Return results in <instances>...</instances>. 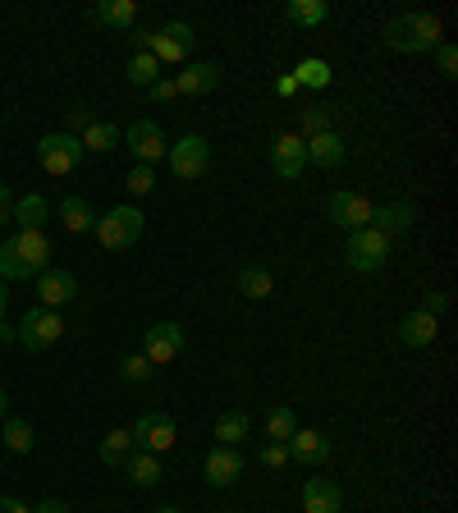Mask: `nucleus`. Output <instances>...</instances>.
<instances>
[{
  "instance_id": "9d476101",
  "label": "nucleus",
  "mask_w": 458,
  "mask_h": 513,
  "mask_svg": "<svg viewBox=\"0 0 458 513\" xmlns=\"http://www.w3.org/2000/svg\"><path fill=\"white\" fill-rule=\"evenodd\" d=\"M179 353H184V326H179V321H156V326L142 335V358L152 362V367L175 362Z\"/></svg>"
},
{
  "instance_id": "b1692460",
  "label": "nucleus",
  "mask_w": 458,
  "mask_h": 513,
  "mask_svg": "<svg viewBox=\"0 0 458 513\" xmlns=\"http://www.w3.org/2000/svg\"><path fill=\"white\" fill-rule=\"evenodd\" d=\"M284 19L294 23V28H321L330 19V5L326 0H289L284 5Z\"/></svg>"
},
{
  "instance_id": "37998d69",
  "label": "nucleus",
  "mask_w": 458,
  "mask_h": 513,
  "mask_svg": "<svg viewBox=\"0 0 458 513\" xmlns=\"http://www.w3.org/2000/svg\"><path fill=\"white\" fill-rule=\"evenodd\" d=\"M275 97H284V101H289V97H298V83H294V74H280V78H275Z\"/></svg>"
},
{
  "instance_id": "f8f14e48",
  "label": "nucleus",
  "mask_w": 458,
  "mask_h": 513,
  "mask_svg": "<svg viewBox=\"0 0 458 513\" xmlns=\"http://www.w3.org/2000/svg\"><path fill=\"white\" fill-rule=\"evenodd\" d=\"M326 211H330V220H335L339 230H362V225H371V202L362 193H349V188H339V193H330V202H326Z\"/></svg>"
},
{
  "instance_id": "c756f323",
  "label": "nucleus",
  "mask_w": 458,
  "mask_h": 513,
  "mask_svg": "<svg viewBox=\"0 0 458 513\" xmlns=\"http://www.w3.org/2000/svg\"><path fill=\"white\" fill-rule=\"evenodd\" d=\"M60 220H65L69 234H88L92 225H97V216H92V207L83 197H65V202H60Z\"/></svg>"
},
{
  "instance_id": "de8ad7c7",
  "label": "nucleus",
  "mask_w": 458,
  "mask_h": 513,
  "mask_svg": "<svg viewBox=\"0 0 458 513\" xmlns=\"http://www.w3.org/2000/svg\"><path fill=\"white\" fill-rule=\"evenodd\" d=\"M0 344H14V326H5V321H0Z\"/></svg>"
},
{
  "instance_id": "423d86ee",
  "label": "nucleus",
  "mask_w": 458,
  "mask_h": 513,
  "mask_svg": "<svg viewBox=\"0 0 458 513\" xmlns=\"http://www.w3.org/2000/svg\"><path fill=\"white\" fill-rule=\"evenodd\" d=\"M37 161H42V170L46 175H55V179H65V175H74L78 165H83V142L74 138V133H46L42 142H37Z\"/></svg>"
},
{
  "instance_id": "6e6552de",
  "label": "nucleus",
  "mask_w": 458,
  "mask_h": 513,
  "mask_svg": "<svg viewBox=\"0 0 458 513\" xmlns=\"http://www.w3.org/2000/svg\"><path fill=\"white\" fill-rule=\"evenodd\" d=\"M129 431H133V445L147 449V454H156V459H161V454H170V449H175V440H179L175 417H170V413H142Z\"/></svg>"
},
{
  "instance_id": "49530a36",
  "label": "nucleus",
  "mask_w": 458,
  "mask_h": 513,
  "mask_svg": "<svg viewBox=\"0 0 458 513\" xmlns=\"http://www.w3.org/2000/svg\"><path fill=\"white\" fill-rule=\"evenodd\" d=\"M5 307H10V284L0 280V321H5Z\"/></svg>"
},
{
  "instance_id": "39448f33",
  "label": "nucleus",
  "mask_w": 458,
  "mask_h": 513,
  "mask_svg": "<svg viewBox=\"0 0 458 513\" xmlns=\"http://www.w3.org/2000/svg\"><path fill=\"white\" fill-rule=\"evenodd\" d=\"M390 248H394V243L385 239L381 230L362 225V230L349 234V243H344V257H349V266L358 275H371V271H381V266L390 262Z\"/></svg>"
},
{
  "instance_id": "72a5a7b5",
  "label": "nucleus",
  "mask_w": 458,
  "mask_h": 513,
  "mask_svg": "<svg viewBox=\"0 0 458 513\" xmlns=\"http://www.w3.org/2000/svg\"><path fill=\"white\" fill-rule=\"evenodd\" d=\"M298 431V417L289 404H275L271 413H266V436L275 440V445H289V436Z\"/></svg>"
},
{
  "instance_id": "a878e982",
  "label": "nucleus",
  "mask_w": 458,
  "mask_h": 513,
  "mask_svg": "<svg viewBox=\"0 0 458 513\" xmlns=\"http://www.w3.org/2000/svg\"><path fill=\"white\" fill-rule=\"evenodd\" d=\"M129 454H133V431L129 426H115V431L101 436V463H106V468H124Z\"/></svg>"
},
{
  "instance_id": "a211bd4d",
  "label": "nucleus",
  "mask_w": 458,
  "mask_h": 513,
  "mask_svg": "<svg viewBox=\"0 0 458 513\" xmlns=\"http://www.w3.org/2000/svg\"><path fill=\"white\" fill-rule=\"evenodd\" d=\"M371 230H381L385 239H399V234L413 230V202H385V207L371 211Z\"/></svg>"
},
{
  "instance_id": "f257e3e1",
  "label": "nucleus",
  "mask_w": 458,
  "mask_h": 513,
  "mask_svg": "<svg viewBox=\"0 0 458 513\" xmlns=\"http://www.w3.org/2000/svg\"><path fill=\"white\" fill-rule=\"evenodd\" d=\"M51 266V239L46 230H19L14 239L0 243V280H28V275H42Z\"/></svg>"
},
{
  "instance_id": "dca6fc26",
  "label": "nucleus",
  "mask_w": 458,
  "mask_h": 513,
  "mask_svg": "<svg viewBox=\"0 0 458 513\" xmlns=\"http://www.w3.org/2000/svg\"><path fill=\"white\" fill-rule=\"evenodd\" d=\"M289 463H298V468H312L317 472L321 463L330 459V440L321 436V431H303V426H298L294 436H289Z\"/></svg>"
},
{
  "instance_id": "4be33fe9",
  "label": "nucleus",
  "mask_w": 458,
  "mask_h": 513,
  "mask_svg": "<svg viewBox=\"0 0 458 513\" xmlns=\"http://www.w3.org/2000/svg\"><path fill=\"white\" fill-rule=\"evenodd\" d=\"M124 472H129V481L138 486V491H152L156 481H161V459H156V454H147V449L133 445V454L124 459Z\"/></svg>"
},
{
  "instance_id": "412c9836",
  "label": "nucleus",
  "mask_w": 458,
  "mask_h": 513,
  "mask_svg": "<svg viewBox=\"0 0 458 513\" xmlns=\"http://www.w3.org/2000/svg\"><path fill=\"white\" fill-rule=\"evenodd\" d=\"M344 156H349V147H344V138H339L335 129L317 133V138H307V161L321 165V170H335V165H344Z\"/></svg>"
},
{
  "instance_id": "20e7f679",
  "label": "nucleus",
  "mask_w": 458,
  "mask_h": 513,
  "mask_svg": "<svg viewBox=\"0 0 458 513\" xmlns=\"http://www.w3.org/2000/svg\"><path fill=\"white\" fill-rule=\"evenodd\" d=\"M65 339V317L60 312H51V307H28L19 321V330H14V344H23L28 353H46L51 344H60Z\"/></svg>"
},
{
  "instance_id": "09e8293b",
  "label": "nucleus",
  "mask_w": 458,
  "mask_h": 513,
  "mask_svg": "<svg viewBox=\"0 0 458 513\" xmlns=\"http://www.w3.org/2000/svg\"><path fill=\"white\" fill-rule=\"evenodd\" d=\"M5 413H10V399H5V390H0V422H5Z\"/></svg>"
},
{
  "instance_id": "7ed1b4c3",
  "label": "nucleus",
  "mask_w": 458,
  "mask_h": 513,
  "mask_svg": "<svg viewBox=\"0 0 458 513\" xmlns=\"http://www.w3.org/2000/svg\"><path fill=\"white\" fill-rule=\"evenodd\" d=\"M142 230H147V216L138 207H115L106 216H97V225H92V234H97V243L106 252H129L142 239Z\"/></svg>"
},
{
  "instance_id": "aec40b11",
  "label": "nucleus",
  "mask_w": 458,
  "mask_h": 513,
  "mask_svg": "<svg viewBox=\"0 0 458 513\" xmlns=\"http://www.w3.org/2000/svg\"><path fill=\"white\" fill-rule=\"evenodd\" d=\"M220 88V69L216 65H184V74H175L179 97H207Z\"/></svg>"
},
{
  "instance_id": "79ce46f5",
  "label": "nucleus",
  "mask_w": 458,
  "mask_h": 513,
  "mask_svg": "<svg viewBox=\"0 0 458 513\" xmlns=\"http://www.w3.org/2000/svg\"><path fill=\"white\" fill-rule=\"evenodd\" d=\"M10 220H14V197H10V188L0 184V230H5Z\"/></svg>"
},
{
  "instance_id": "c85d7f7f",
  "label": "nucleus",
  "mask_w": 458,
  "mask_h": 513,
  "mask_svg": "<svg viewBox=\"0 0 458 513\" xmlns=\"http://www.w3.org/2000/svg\"><path fill=\"white\" fill-rule=\"evenodd\" d=\"M124 74H129V83L133 88H152L156 78H161V60H156L152 51H133V60H129V69H124Z\"/></svg>"
},
{
  "instance_id": "a18cd8bd",
  "label": "nucleus",
  "mask_w": 458,
  "mask_h": 513,
  "mask_svg": "<svg viewBox=\"0 0 458 513\" xmlns=\"http://www.w3.org/2000/svg\"><path fill=\"white\" fill-rule=\"evenodd\" d=\"M33 513H69V504H60V500H42Z\"/></svg>"
},
{
  "instance_id": "8fccbe9b",
  "label": "nucleus",
  "mask_w": 458,
  "mask_h": 513,
  "mask_svg": "<svg viewBox=\"0 0 458 513\" xmlns=\"http://www.w3.org/2000/svg\"><path fill=\"white\" fill-rule=\"evenodd\" d=\"M156 513H184V509H175V504H161V509H156Z\"/></svg>"
},
{
  "instance_id": "cd10ccee",
  "label": "nucleus",
  "mask_w": 458,
  "mask_h": 513,
  "mask_svg": "<svg viewBox=\"0 0 458 513\" xmlns=\"http://www.w3.org/2000/svg\"><path fill=\"white\" fill-rule=\"evenodd\" d=\"M120 138L124 133L115 129V124H106V120H92L88 129H83V152H115V147H120Z\"/></svg>"
},
{
  "instance_id": "2f4dec72",
  "label": "nucleus",
  "mask_w": 458,
  "mask_h": 513,
  "mask_svg": "<svg viewBox=\"0 0 458 513\" xmlns=\"http://www.w3.org/2000/svg\"><path fill=\"white\" fill-rule=\"evenodd\" d=\"M330 78H335V74H330V65H326V60H317V55H307L303 65L294 69V83H298V88H312V92H326Z\"/></svg>"
},
{
  "instance_id": "f3484780",
  "label": "nucleus",
  "mask_w": 458,
  "mask_h": 513,
  "mask_svg": "<svg viewBox=\"0 0 458 513\" xmlns=\"http://www.w3.org/2000/svg\"><path fill=\"white\" fill-rule=\"evenodd\" d=\"M436 335H440V321L431 317V312H422V307H417V312H408V317L394 326V339H399L404 349H431V344H436Z\"/></svg>"
},
{
  "instance_id": "a19ab883",
  "label": "nucleus",
  "mask_w": 458,
  "mask_h": 513,
  "mask_svg": "<svg viewBox=\"0 0 458 513\" xmlns=\"http://www.w3.org/2000/svg\"><path fill=\"white\" fill-rule=\"evenodd\" d=\"M147 97H152V101H175L179 97V92H175V78H156L152 88H147Z\"/></svg>"
},
{
  "instance_id": "393cba45",
  "label": "nucleus",
  "mask_w": 458,
  "mask_h": 513,
  "mask_svg": "<svg viewBox=\"0 0 458 513\" xmlns=\"http://www.w3.org/2000/svg\"><path fill=\"white\" fill-rule=\"evenodd\" d=\"M46 216H51V207H46L42 193H23L14 197V220H19V230H42Z\"/></svg>"
},
{
  "instance_id": "4468645a",
  "label": "nucleus",
  "mask_w": 458,
  "mask_h": 513,
  "mask_svg": "<svg viewBox=\"0 0 458 513\" xmlns=\"http://www.w3.org/2000/svg\"><path fill=\"white\" fill-rule=\"evenodd\" d=\"M307 165V142L298 138V133H280V138L271 142V170L280 179H298Z\"/></svg>"
},
{
  "instance_id": "c03bdc74",
  "label": "nucleus",
  "mask_w": 458,
  "mask_h": 513,
  "mask_svg": "<svg viewBox=\"0 0 458 513\" xmlns=\"http://www.w3.org/2000/svg\"><path fill=\"white\" fill-rule=\"evenodd\" d=\"M445 307H449V298H445V294H426V307H422V312H431V317H440Z\"/></svg>"
},
{
  "instance_id": "ddd939ff",
  "label": "nucleus",
  "mask_w": 458,
  "mask_h": 513,
  "mask_svg": "<svg viewBox=\"0 0 458 513\" xmlns=\"http://www.w3.org/2000/svg\"><path fill=\"white\" fill-rule=\"evenodd\" d=\"M243 468H248V459H243L239 449H229V445H216L207 459H202V472H207V481L216 486V491L234 486V481L243 477Z\"/></svg>"
},
{
  "instance_id": "bb28decb",
  "label": "nucleus",
  "mask_w": 458,
  "mask_h": 513,
  "mask_svg": "<svg viewBox=\"0 0 458 513\" xmlns=\"http://www.w3.org/2000/svg\"><path fill=\"white\" fill-rule=\"evenodd\" d=\"M248 431H252V417L243 413V408L216 417V440L220 445H229V449H239V440H248Z\"/></svg>"
},
{
  "instance_id": "f03ea898",
  "label": "nucleus",
  "mask_w": 458,
  "mask_h": 513,
  "mask_svg": "<svg viewBox=\"0 0 458 513\" xmlns=\"http://www.w3.org/2000/svg\"><path fill=\"white\" fill-rule=\"evenodd\" d=\"M385 42L394 51H408V55H422V51H436L440 46V19L436 14H399L394 23H385Z\"/></svg>"
},
{
  "instance_id": "6ab92c4d",
  "label": "nucleus",
  "mask_w": 458,
  "mask_h": 513,
  "mask_svg": "<svg viewBox=\"0 0 458 513\" xmlns=\"http://www.w3.org/2000/svg\"><path fill=\"white\" fill-rule=\"evenodd\" d=\"M339 504H344V495H339L335 481H330V477H307L303 513H339Z\"/></svg>"
},
{
  "instance_id": "e433bc0d",
  "label": "nucleus",
  "mask_w": 458,
  "mask_h": 513,
  "mask_svg": "<svg viewBox=\"0 0 458 513\" xmlns=\"http://www.w3.org/2000/svg\"><path fill=\"white\" fill-rule=\"evenodd\" d=\"M124 188H129L133 197H147L156 188V175H152V165H133L129 179H124Z\"/></svg>"
},
{
  "instance_id": "c9c22d12",
  "label": "nucleus",
  "mask_w": 458,
  "mask_h": 513,
  "mask_svg": "<svg viewBox=\"0 0 458 513\" xmlns=\"http://www.w3.org/2000/svg\"><path fill=\"white\" fill-rule=\"evenodd\" d=\"M120 376H124L129 385H147V381L156 376V367H152L147 358H142V353H129V358L120 362Z\"/></svg>"
},
{
  "instance_id": "9b49d317",
  "label": "nucleus",
  "mask_w": 458,
  "mask_h": 513,
  "mask_svg": "<svg viewBox=\"0 0 458 513\" xmlns=\"http://www.w3.org/2000/svg\"><path fill=\"white\" fill-rule=\"evenodd\" d=\"M124 142H129V152H133V165H156L165 152H170V142H165V133L156 120H133L129 133H124Z\"/></svg>"
},
{
  "instance_id": "2eb2a0df",
  "label": "nucleus",
  "mask_w": 458,
  "mask_h": 513,
  "mask_svg": "<svg viewBox=\"0 0 458 513\" xmlns=\"http://www.w3.org/2000/svg\"><path fill=\"white\" fill-rule=\"evenodd\" d=\"M78 294V280L74 271H60V266H46L42 275H37V298H42V307H51V312H60L65 303H74Z\"/></svg>"
},
{
  "instance_id": "473e14b6",
  "label": "nucleus",
  "mask_w": 458,
  "mask_h": 513,
  "mask_svg": "<svg viewBox=\"0 0 458 513\" xmlns=\"http://www.w3.org/2000/svg\"><path fill=\"white\" fill-rule=\"evenodd\" d=\"M239 294H248V298H271L275 294V275L271 271H262V266H243L239 271Z\"/></svg>"
},
{
  "instance_id": "58836bf2",
  "label": "nucleus",
  "mask_w": 458,
  "mask_h": 513,
  "mask_svg": "<svg viewBox=\"0 0 458 513\" xmlns=\"http://www.w3.org/2000/svg\"><path fill=\"white\" fill-rule=\"evenodd\" d=\"M436 65H440V74H445V78H458V46L440 42L436 46Z\"/></svg>"
},
{
  "instance_id": "0eeeda50",
  "label": "nucleus",
  "mask_w": 458,
  "mask_h": 513,
  "mask_svg": "<svg viewBox=\"0 0 458 513\" xmlns=\"http://www.w3.org/2000/svg\"><path fill=\"white\" fill-rule=\"evenodd\" d=\"M165 161H170V170H175V179H184V184H193V179H202L211 170V142L202 138V133H188V138H179L170 152H165Z\"/></svg>"
},
{
  "instance_id": "5701e85b",
  "label": "nucleus",
  "mask_w": 458,
  "mask_h": 513,
  "mask_svg": "<svg viewBox=\"0 0 458 513\" xmlns=\"http://www.w3.org/2000/svg\"><path fill=\"white\" fill-rule=\"evenodd\" d=\"M92 19L106 23V28L133 33V28H138V5H133V0H101V5H92Z\"/></svg>"
},
{
  "instance_id": "7c9ffc66",
  "label": "nucleus",
  "mask_w": 458,
  "mask_h": 513,
  "mask_svg": "<svg viewBox=\"0 0 458 513\" xmlns=\"http://www.w3.org/2000/svg\"><path fill=\"white\" fill-rule=\"evenodd\" d=\"M335 129V110L330 106H307V110H298V138H317V133H330Z\"/></svg>"
},
{
  "instance_id": "4c0bfd02",
  "label": "nucleus",
  "mask_w": 458,
  "mask_h": 513,
  "mask_svg": "<svg viewBox=\"0 0 458 513\" xmlns=\"http://www.w3.org/2000/svg\"><path fill=\"white\" fill-rule=\"evenodd\" d=\"M257 463H262V468H271V472H280L284 463H289V449L275 445V440H266V445L257 449Z\"/></svg>"
},
{
  "instance_id": "1a4fd4ad",
  "label": "nucleus",
  "mask_w": 458,
  "mask_h": 513,
  "mask_svg": "<svg viewBox=\"0 0 458 513\" xmlns=\"http://www.w3.org/2000/svg\"><path fill=\"white\" fill-rule=\"evenodd\" d=\"M193 46H197V37L188 23H165V28H156V33L147 37V51H152L161 65H188Z\"/></svg>"
},
{
  "instance_id": "ea45409f",
  "label": "nucleus",
  "mask_w": 458,
  "mask_h": 513,
  "mask_svg": "<svg viewBox=\"0 0 458 513\" xmlns=\"http://www.w3.org/2000/svg\"><path fill=\"white\" fill-rule=\"evenodd\" d=\"M88 124H92V110H88V106H74V110L65 115V129H60V133H74V138H78V133L88 129Z\"/></svg>"
},
{
  "instance_id": "f704fd0d",
  "label": "nucleus",
  "mask_w": 458,
  "mask_h": 513,
  "mask_svg": "<svg viewBox=\"0 0 458 513\" xmlns=\"http://www.w3.org/2000/svg\"><path fill=\"white\" fill-rule=\"evenodd\" d=\"M5 449H14V454H33V445H37V436H33V426L23 422V417H5Z\"/></svg>"
}]
</instances>
